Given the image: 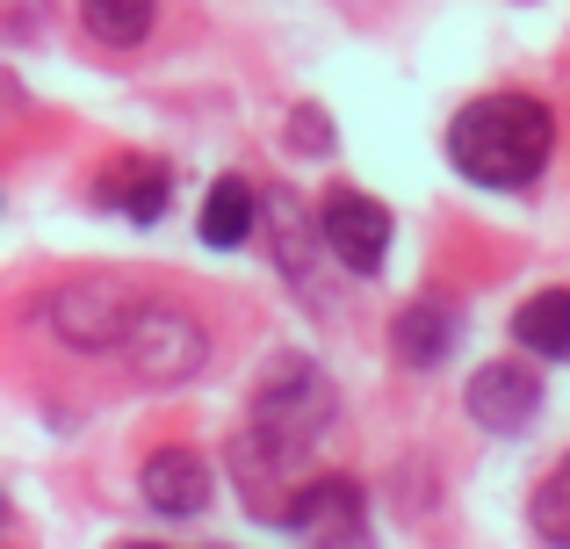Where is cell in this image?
Here are the masks:
<instances>
[{
	"mask_svg": "<svg viewBox=\"0 0 570 549\" xmlns=\"http://www.w3.org/2000/svg\"><path fill=\"white\" fill-rule=\"evenodd\" d=\"M116 354H124L130 376H145V383H181V376L203 369L209 333L174 304H130L124 333H116Z\"/></svg>",
	"mask_w": 570,
	"mask_h": 549,
	"instance_id": "cell-2",
	"label": "cell"
},
{
	"mask_svg": "<svg viewBox=\"0 0 570 549\" xmlns=\"http://www.w3.org/2000/svg\"><path fill=\"white\" fill-rule=\"evenodd\" d=\"M124 549H153V542H124Z\"/></svg>",
	"mask_w": 570,
	"mask_h": 549,
	"instance_id": "cell-16",
	"label": "cell"
},
{
	"mask_svg": "<svg viewBox=\"0 0 570 549\" xmlns=\"http://www.w3.org/2000/svg\"><path fill=\"white\" fill-rule=\"evenodd\" d=\"M542 412V376L520 362H484L470 376V420L491 427V434H520Z\"/></svg>",
	"mask_w": 570,
	"mask_h": 549,
	"instance_id": "cell-6",
	"label": "cell"
},
{
	"mask_svg": "<svg viewBox=\"0 0 570 549\" xmlns=\"http://www.w3.org/2000/svg\"><path fill=\"white\" fill-rule=\"evenodd\" d=\"M534 528H542V542H557V549H570V455L557 470H549L542 484H534Z\"/></svg>",
	"mask_w": 570,
	"mask_h": 549,
	"instance_id": "cell-14",
	"label": "cell"
},
{
	"mask_svg": "<svg viewBox=\"0 0 570 549\" xmlns=\"http://www.w3.org/2000/svg\"><path fill=\"white\" fill-rule=\"evenodd\" d=\"M296 145H304V153H325V145H333V130H325V109H296Z\"/></svg>",
	"mask_w": 570,
	"mask_h": 549,
	"instance_id": "cell-15",
	"label": "cell"
},
{
	"mask_svg": "<svg viewBox=\"0 0 570 549\" xmlns=\"http://www.w3.org/2000/svg\"><path fill=\"white\" fill-rule=\"evenodd\" d=\"M124 318H130V304L116 290H101V282H80V290L58 296V333H66L72 347H116Z\"/></svg>",
	"mask_w": 570,
	"mask_h": 549,
	"instance_id": "cell-8",
	"label": "cell"
},
{
	"mask_svg": "<svg viewBox=\"0 0 570 549\" xmlns=\"http://www.w3.org/2000/svg\"><path fill=\"white\" fill-rule=\"evenodd\" d=\"M145 507L167 513V521H195L209 507V463L195 449H159L145 463Z\"/></svg>",
	"mask_w": 570,
	"mask_h": 549,
	"instance_id": "cell-7",
	"label": "cell"
},
{
	"mask_svg": "<svg viewBox=\"0 0 570 549\" xmlns=\"http://www.w3.org/2000/svg\"><path fill=\"white\" fill-rule=\"evenodd\" d=\"M282 528L304 536L311 549H368V499L347 478H318L282 507Z\"/></svg>",
	"mask_w": 570,
	"mask_h": 549,
	"instance_id": "cell-4",
	"label": "cell"
},
{
	"mask_svg": "<svg viewBox=\"0 0 570 549\" xmlns=\"http://www.w3.org/2000/svg\"><path fill=\"white\" fill-rule=\"evenodd\" d=\"M325 420H333V391H325V376L311 362H275L261 383V398H253V427H261L267 449L296 455L311 434H325Z\"/></svg>",
	"mask_w": 570,
	"mask_h": 549,
	"instance_id": "cell-3",
	"label": "cell"
},
{
	"mask_svg": "<svg viewBox=\"0 0 570 549\" xmlns=\"http://www.w3.org/2000/svg\"><path fill=\"white\" fill-rule=\"evenodd\" d=\"M318 232H325V246H333L354 275H376L383 261H390V210H383L376 196H362V188H333V196H325Z\"/></svg>",
	"mask_w": 570,
	"mask_h": 549,
	"instance_id": "cell-5",
	"label": "cell"
},
{
	"mask_svg": "<svg viewBox=\"0 0 570 549\" xmlns=\"http://www.w3.org/2000/svg\"><path fill=\"white\" fill-rule=\"evenodd\" d=\"M390 340H397V354L412 369H433V362H448V347H455V318H448L441 304H404L397 325H390Z\"/></svg>",
	"mask_w": 570,
	"mask_h": 549,
	"instance_id": "cell-12",
	"label": "cell"
},
{
	"mask_svg": "<svg viewBox=\"0 0 570 549\" xmlns=\"http://www.w3.org/2000/svg\"><path fill=\"white\" fill-rule=\"evenodd\" d=\"M253 188L238 182V174H224V182H209V196H203V246H217V254H232V246H246L253 239Z\"/></svg>",
	"mask_w": 570,
	"mask_h": 549,
	"instance_id": "cell-11",
	"label": "cell"
},
{
	"mask_svg": "<svg viewBox=\"0 0 570 549\" xmlns=\"http://www.w3.org/2000/svg\"><path fill=\"white\" fill-rule=\"evenodd\" d=\"M557 153V124L534 95H484L448 124V159L476 188H534Z\"/></svg>",
	"mask_w": 570,
	"mask_h": 549,
	"instance_id": "cell-1",
	"label": "cell"
},
{
	"mask_svg": "<svg viewBox=\"0 0 570 549\" xmlns=\"http://www.w3.org/2000/svg\"><path fill=\"white\" fill-rule=\"evenodd\" d=\"M167 188H174V174L159 167V159H116V167L101 174V203H116V210L138 217V225H153V217L167 210Z\"/></svg>",
	"mask_w": 570,
	"mask_h": 549,
	"instance_id": "cell-9",
	"label": "cell"
},
{
	"mask_svg": "<svg viewBox=\"0 0 570 549\" xmlns=\"http://www.w3.org/2000/svg\"><path fill=\"white\" fill-rule=\"evenodd\" d=\"M513 340L534 347L542 362H570V290H534L513 311Z\"/></svg>",
	"mask_w": 570,
	"mask_h": 549,
	"instance_id": "cell-10",
	"label": "cell"
},
{
	"mask_svg": "<svg viewBox=\"0 0 570 549\" xmlns=\"http://www.w3.org/2000/svg\"><path fill=\"white\" fill-rule=\"evenodd\" d=\"M153 8L159 0H80V22H87L95 43L130 51V43H145V29H153Z\"/></svg>",
	"mask_w": 570,
	"mask_h": 549,
	"instance_id": "cell-13",
	"label": "cell"
}]
</instances>
